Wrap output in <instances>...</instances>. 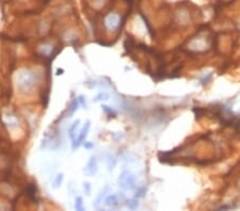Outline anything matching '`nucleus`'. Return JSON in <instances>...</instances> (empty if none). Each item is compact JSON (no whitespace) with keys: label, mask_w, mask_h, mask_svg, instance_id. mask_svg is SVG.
Here are the masks:
<instances>
[{"label":"nucleus","mask_w":240,"mask_h":211,"mask_svg":"<svg viewBox=\"0 0 240 211\" xmlns=\"http://www.w3.org/2000/svg\"><path fill=\"white\" fill-rule=\"evenodd\" d=\"M118 184L124 189H134L135 188V177L127 171L123 172L118 178Z\"/></svg>","instance_id":"f257e3e1"},{"label":"nucleus","mask_w":240,"mask_h":211,"mask_svg":"<svg viewBox=\"0 0 240 211\" xmlns=\"http://www.w3.org/2000/svg\"><path fill=\"white\" fill-rule=\"evenodd\" d=\"M90 127H91V122L88 121L86 124H84L83 128L81 129V131H80V133H79V135H78V138L76 140H74V141H73L72 147H73V149H74V151H75V149H77L78 147H79V146L81 145V144L84 142V140H86V135H88L89 130H90Z\"/></svg>","instance_id":"f03ea898"},{"label":"nucleus","mask_w":240,"mask_h":211,"mask_svg":"<svg viewBox=\"0 0 240 211\" xmlns=\"http://www.w3.org/2000/svg\"><path fill=\"white\" fill-rule=\"evenodd\" d=\"M83 172L89 176H94L97 173V160H96V157L93 156V157L90 158L86 167L83 168Z\"/></svg>","instance_id":"7ed1b4c3"},{"label":"nucleus","mask_w":240,"mask_h":211,"mask_svg":"<svg viewBox=\"0 0 240 211\" xmlns=\"http://www.w3.org/2000/svg\"><path fill=\"white\" fill-rule=\"evenodd\" d=\"M105 205L107 207H110V208H115L118 206V196L115 194H111V195H108L107 197H105Z\"/></svg>","instance_id":"20e7f679"},{"label":"nucleus","mask_w":240,"mask_h":211,"mask_svg":"<svg viewBox=\"0 0 240 211\" xmlns=\"http://www.w3.org/2000/svg\"><path fill=\"white\" fill-rule=\"evenodd\" d=\"M107 191H108V188H106L105 190H102V191L99 193V195L96 197L95 202H94V204H93V206L95 207V208H98V207L100 206V204L104 202V198H105V196H106Z\"/></svg>","instance_id":"39448f33"},{"label":"nucleus","mask_w":240,"mask_h":211,"mask_svg":"<svg viewBox=\"0 0 240 211\" xmlns=\"http://www.w3.org/2000/svg\"><path fill=\"white\" fill-rule=\"evenodd\" d=\"M79 123H80L79 121H75L74 123L72 124V126L70 127V129H68V135H70V140H72V141H74V140H75V131H76V129H77Z\"/></svg>","instance_id":"423d86ee"},{"label":"nucleus","mask_w":240,"mask_h":211,"mask_svg":"<svg viewBox=\"0 0 240 211\" xmlns=\"http://www.w3.org/2000/svg\"><path fill=\"white\" fill-rule=\"evenodd\" d=\"M118 23V17L116 15H110L108 18H107V25L109 26L110 28L115 27Z\"/></svg>","instance_id":"0eeeda50"},{"label":"nucleus","mask_w":240,"mask_h":211,"mask_svg":"<svg viewBox=\"0 0 240 211\" xmlns=\"http://www.w3.org/2000/svg\"><path fill=\"white\" fill-rule=\"evenodd\" d=\"M62 181H63V174H58L57 177L54 178V182H52V188L58 189L60 186H61Z\"/></svg>","instance_id":"6e6552de"},{"label":"nucleus","mask_w":240,"mask_h":211,"mask_svg":"<svg viewBox=\"0 0 240 211\" xmlns=\"http://www.w3.org/2000/svg\"><path fill=\"white\" fill-rule=\"evenodd\" d=\"M75 209H76V210H78V211L84 210V208H83V200H82L81 196H77V197H76Z\"/></svg>","instance_id":"1a4fd4ad"},{"label":"nucleus","mask_w":240,"mask_h":211,"mask_svg":"<svg viewBox=\"0 0 240 211\" xmlns=\"http://www.w3.org/2000/svg\"><path fill=\"white\" fill-rule=\"evenodd\" d=\"M78 107H79V101H78V98L73 99L72 105H70V115L74 114V113H75V111L78 109Z\"/></svg>","instance_id":"9d476101"},{"label":"nucleus","mask_w":240,"mask_h":211,"mask_svg":"<svg viewBox=\"0 0 240 211\" xmlns=\"http://www.w3.org/2000/svg\"><path fill=\"white\" fill-rule=\"evenodd\" d=\"M109 99V94L108 93H99V94H97L95 97H94L93 100L94 101H100V100H108Z\"/></svg>","instance_id":"9b49d317"},{"label":"nucleus","mask_w":240,"mask_h":211,"mask_svg":"<svg viewBox=\"0 0 240 211\" xmlns=\"http://www.w3.org/2000/svg\"><path fill=\"white\" fill-rule=\"evenodd\" d=\"M107 164H108L109 171H111L112 168H113L114 166H115V164H116V159L113 157V156H109L108 160H107Z\"/></svg>","instance_id":"f8f14e48"},{"label":"nucleus","mask_w":240,"mask_h":211,"mask_svg":"<svg viewBox=\"0 0 240 211\" xmlns=\"http://www.w3.org/2000/svg\"><path fill=\"white\" fill-rule=\"evenodd\" d=\"M83 190L86 195H90L91 194V184L89 182H84L83 183Z\"/></svg>","instance_id":"ddd939ff"},{"label":"nucleus","mask_w":240,"mask_h":211,"mask_svg":"<svg viewBox=\"0 0 240 211\" xmlns=\"http://www.w3.org/2000/svg\"><path fill=\"white\" fill-rule=\"evenodd\" d=\"M128 202H129V203H128V204H127V205H128V207H129V208H130V209H136L137 207H138V202H137L136 200H128Z\"/></svg>","instance_id":"4468645a"},{"label":"nucleus","mask_w":240,"mask_h":211,"mask_svg":"<svg viewBox=\"0 0 240 211\" xmlns=\"http://www.w3.org/2000/svg\"><path fill=\"white\" fill-rule=\"evenodd\" d=\"M145 192H146V189L145 188L139 189L138 191H137V197H143L144 194H145Z\"/></svg>","instance_id":"2eb2a0df"},{"label":"nucleus","mask_w":240,"mask_h":211,"mask_svg":"<svg viewBox=\"0 0 240 211\" xmlns=\"http://www.w3.org/2000/svg\"><path fill=\"white\" fill-rule=\"evenodd\" d=\"M102 110H104L106 113H109V114H113V113H114V112H113V110L109 108L108 106H102Z\"/></svg>","instance_id":"dca6fc26"},{"label":"nucleus","mask_w":240,"mask_h":211,"mask_svg":"<svg viewBox=\"0 0 240 211\" xmlns=\"http://www.w3.org/2000/svg\"><path fill=\"white\" fill-rule=\"evenodd\" d=\"M83 146L86 147V149H91V148H93V147H94L93 143H91V142H84Z\"/></svg>","instance_id":"f3484780"},{"label":"nucleus","mask_w":240,"mask_h":211,"mask_svg":"<svg viewBox=\"0 0 240 211\" xmlns=\"http://www.w3.org/2000/svg\"><path fill=\"white\" fill-rule=\"evenodd\" d=\"M78 101H79V105H81L82 107H86V102H84V97L82 96H79L78 97Z\"/></svg>","instance_id":"a211bd4d"}]
</instances>
